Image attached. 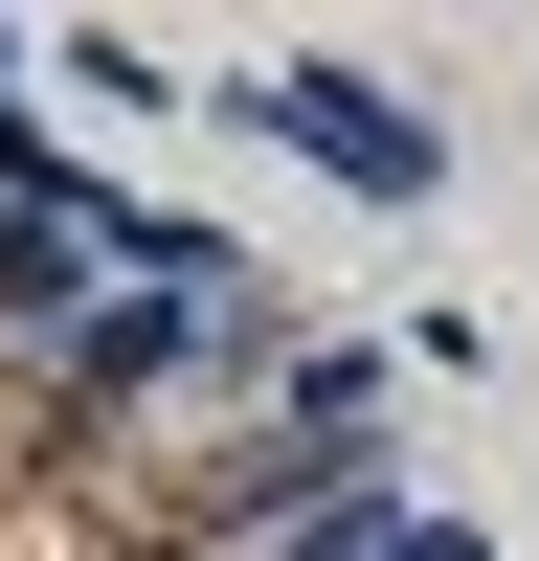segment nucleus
<instances>
[{
    "label": "nucleus",
    "mask_w": 539,
    "mask_h": 561,
    "mask_svg": "<svg viewBox=\"0 0 539 561\" xmlns=\"http://www.w3.org/2000/svg\"><path fill=\"white\" fill-rule=\"evenodd\" d=\"M225 135H270V158H314L337 203H449V113H404L382 68H337V45H270V68L203 90Z\"/></svg>",
    "instance_id": "f257e3e1"
},
{
    "label": "nucleus",
    "mask_w": 539,
    "mask_h": 561,
    "mask_svg": "<svg viewBox=\"0 0 539 561\" xmlns=\"http://www.w3.org/2000/svg\"><path fill=\"white\" fill-rule=\"evenodd\" d=\"M270 561H494V539L449 517V494H404V472H382L359 517H314V539H270Z\"/></svg>",
    "instance_id": "7ed1b4c3"
},
{
    "label": "nucleus",
    "mask_w": 539,
    "mask_h": 561,
    "mask_svg": "<svg viewBox=\"0 0 539 561\" xmlns=\"http://www.w3.org/2000/svg\"><path fill=\"white\" fill-rule=\"evenodd\" d=\"M404 449H382V404H270L248 449H225V539H314V517H359Z\"/></svg>",
    "instance_id": "f03ea898"
},
{
    "label": "nucleus",
    "mask_w": 539,
    "mask_h": 561,
    "mask_svg": "<svg viewBox=\"0 0 539 561\" xmlns=\"http://www.w3.org/2000/svg\"><path fill=\"white\" fill-rule=\"evenodd\" d=\"M68 90H90V113H203V90H180V68H158V45H113V23H90V45H68Z\"/></svg>",
    "instance_id": "20e7f679"
},
{
    "label": "nucleus",
    "mask_w": 539,
    "mask_h": 561,
    "mask_svg": "<svg viewBox=\"0 0 539 561\" xmlns=\"http://www.w3.org/2000/svg\"><path fill=\"white\" fill-rule=\"evenodd\" d=\"M23 68H45V45H23V23H0V135H23Z\"/></svg>",
    "instance_id": "39448f33"
}]
</instances>
